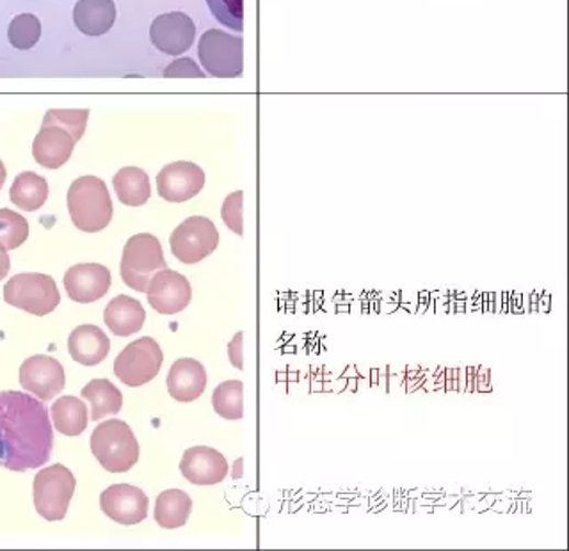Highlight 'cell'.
<instances>
[{"label": "cell", "instance_id": "f546056e", "mask_svg": "<svg viewBox=\"0 0 569 551\" xmlns=\"http://www.w3.org/2000/svg\"><path fill=\"white\" fill-rule=\"evenodd\" d=\"M88 109H75V111H63V109H52L43 117V125H59L65 131L70 132L75 143H79L80 137L85 136L86 125H88Z\"/></svg>", "mask_w": 569, "mask_h": 551}, {"label": "cell", "instance_id": "44dd1931", "mask_svg": "<svg viewBox=\"0 0 569 551\" xmlns=\"http://www.w3.org/2000/svg\"><path fill=\"white\" fill-rule=\"evenodd\" d=\"M75 27L86 36H102L116 22L114 0H79L74 10Z\"/></svg>", "mask_w": 569, "mask_h": 551}, {"label": "cell", "instance_id": "d4e9b609", "mask_svg": "<svg viewBox=\"0 0 569 551\" xmlns=\"http://www.w3.org/2000/svg\"><path fill=\"white\" fill-rule=\"evenodd\" d=\"M114 191H116L118 200L122 201L126 206H143L152 196V188H149V178L145 169L123 168L112 178Z\"/></svg>", "mask_w": 569, "mask_h": 551}, {"label": "cell", "instance_id": "836d02e7", "mask_svg": "<svg viewBox=\"0 0 569 551\" xmlns=\"http://www.w3.org/2000/svg\"><path fill=\"white\" fill-rule=\"evenodd\" d=\"M243 340L244 333L238 331L237 335H235L234 340L230 341L228 344V358L230 361H232V364H234L235 369L237 370L244 369Z\"/></svg>", "mask_w": 569, "mask_h": 551}, {"label": "cell", "instance_id": "ac0fdd59", "mask_svg": "<svg viewBox=\"0 0 569 551\" xmlns=\"http://www.w3.org/2000/svg\"><path fill=\"white\" fill-rule=\"evenodd\" d=\"M168 392L175 401L192 402L200 398L207 389V370L203 364L192 358L175 361L169 369Z\"/></svg>", "mask_w": 569, "mask_h": 551}, {"label": "cell", "instance_id": "8fae6325", "mask_svg": "<svg viewBox=\"0 0 569 551\" xmlns=\"http://www.w3.org/2000/svg\"><path fill=\"white\" fill-rule=\"evenodd\" d=\"M148 303L155 312L163 315L180 314L191 304L192 289L186 276L171 269L155 272L149 281Z\"/></svg>", "mask_w": 569, "mask_h": 551}, {"label": "cell", "instance_id": "603a6c76", "mask_svg": "<svg viewBox=\"0 0 569 551\" xmlns=\"http://www.w3.org/2000/svg\"><path fill=\"white\" fill-rule=\"evenodd\" d=\"M88 406L80 398L66 397L57 398L52 406V424L63 436H80L88 427Z\"/></svg>", "mask_w": 569, "mask_h": 551}, {"label": "cell", "instance_id": "ffe728a7", "mask_svg": "<svg viewBox=\"0 0 569 551\" xmlns=\"http://www.w3.org/2000/svg\"><path fill=\"white\" fill-rule=\"evenodd\" d=\"M103 321L112 335L122 338L131 337L145 326L146 312L143 304L131 295H118L103 312Z\"/></svg>", "mask_w": 569, "mask_h": 551}, {"label": "cell", "instance_id": "1f68e13d", "mask_svg": "<svg viewBox=\"0 0 569 551\" xmlns=\"http://www.w3.org/2000/svg\"><path fill=\"white\" fill-rule=\"evenodd\" d=\"M243 201L244 192H234V194H230V196L224 200L223 209H221V217H223L224 225L228 226L238 237H243L244 235Z\"/></svg>", "mask_w": 569, "mask_h": 551}, {"label": "cell", "instance_id": "8992f818", "mask_svg": "<svg viewBox=\"0 0 569 551\" xmlns=\"http://www.w3.org/2000/svg\"><path fill=\"white\" fill-rule=\"evenodd\" d=\"M74 473L63 464H52L43 468L34 476V507L37 514L47 521H62L65 519L71 498H74Z\"/></svg>", "mask_w": 569, "mask_h": 551}, {"label": "cell", "instance_id": "4fadbf2b", "mask_svg": "<svg viewBox=\"0 0 569 551\" xmlns=\"http://www.w3.org/2000/svg\"><path fill=\"white\" fill-rule=\"evenodd\" d=\"M197 38V25L189 14L182 11L160 14L149 27V40L157 50L168 56H180L191 48Z\"/></svg>", "mask_w": 569, "mask_h": 551}, {"label": "cell", "instance_id": "52a82bcc", "mask_svg": "<svg viewBox=\"0 0 569 551\" xmlns=\"http://www.w3.org/2000/svg\"><path fill=\"white\" fill-rule=\"evenodd\" d=\"M198 56L207 74L217 79H235L244 71V42L232 34L211 29L198 43Z\"/></svg>", "mask_w": 569, "mask_h": 551}, {"label": "cell", "instance_id": "3957f363", "mask_svg": "<svg viewBox=\"0 0 569 551\" xmlns=\"http://www.w3.org/2000/svg\"><path fill=\"white\" fill-rule=\"evenodd\" d=\"M91 452L111 473H125L140 461V443L129 424L108 420L97 426L91 435Z\"/></svg>", "mask_w": 569, "mask_h": 551}, {"label": "cell", "instance_id": "6da1fadb", "mask_svg": "<svg viewBox=\"0 0 569 551\" xmlns=\"http://www.w3.org/2000/svg\"><path fill=\"white\" fill-rule=\"evenodd\" d=\"M54 430L43 401L29 393L0 392V466L27 472L48 463Z\"/></svg>", "mask_w": 569, "mask_h": 551}, {"label": "cell", "instance_id": "f1b7e54d", "mask_svg": "<svg viewBox=\"0 0 569 551\" xmlns=\"http://www.w3.org/2000/svg\"><path fill=\"white\" fill-rule=\"evenodd\" d=\"M27 237L29 223L24 215L10 209H0V244L11 251L20 248Z\"/></svg>", "mask_w": 569, "mask_h": 551}, {"label": "cell", "instance_id": "cb8c5ba5", "mask_svg": "<svg viewBox=\"0 0 569 551\" xmlns=\"http://www.w3.org/2000/svg\"><path fill=\"white\" fill-rule=\"evenodd\" d=\"M82 398L91 404V420L99 421L105 416L122 412L123 395L109 379H93L82 389Z\"/></svg>", "mask_w": 569, "mask_h": 551}, {"label": "cell", "instance_id": "d6a6232c", "mask_svg": "<svg viewBox=\"0 0 569 551\" xmlns=\"http://www.w3.org/2000/svg\"><path fill=\"white\" fill-rule=\"evenodd\" d=\"M164 77L166 79H205V71L201 70L197 63L183 57V59H177L164 70Z\"/></svg>", "mask_w": 569, "mask_h": 551}, {"label": "cell", "instance_id": "e0dca14e", "mask_svg": "<svg viewBox=\"0 0 569 551\" xmlns=\"http://www.w3.org/2000/svg\"><path fill=\"white\" fill-rule=\"evenodd\" d=\"M75 143L70 132L59 125H42L33 143V155L43 168L57 169L65 166L74 154Z\"/></svg>", "mask_w": 569, "mask_h": 551}, {"label": "cell", "instance_id": "d590c367", "mask_svg": "<svg viewBox=\"0 0 569 551\" xmlns=\"http://www.w3.org/2000/svg\"><path fill=\"white\" fill-rule=\"evenodd\" d=\"M5 177H8V171H5V166L2 164V160H0V189L4 185Z\"/></svg>", "mask_w": 569, "mask_h": 551}, {"label": "cell", "instance_id": "277c9868", "mask_svg": "<svg viewBox=\"0 0 569 551\" xmlns=\"http://www.w3.org/2000/svg\"><path fill=\"white\" fill-rule=\"evenodd\" d=\"M120 269L126 286L146 294L155 272L168 269L159 238L152 234H137L129 238Z\"/></svg>", "mask_w": 569, "mask_h": 551}, {"label": "cell", "instance_id": "7c38bea8", "mask_svg": "<svg viewBox=\"0 0 569 551\" xmlns=\"http://www.w3.org/2000/svg\"><path fill=\"white\" fill-rule=\"evenodd\" d=\"M103 514L116 524L132 527L145 521L149 501L145 491L131 484H114L100 495Z\"/></svg>", "mask_w": 569, "mask_h": 551}, {"label": "cell", "instance_id": "5bb4252c", "mask_svg": "<svg viewBox=\"0 0 569 551\" xmlns=\"http://www.w3.org/2000/svg\"><path fill=\"white\" fill-rule=\"evenodd\" d=\"M205 188V173L194 162L168 164L157 175V189L163 200L169 203H183L198 196L201 189Z\"/></svg>", "mask_w": 569, "mask_h": 551}, {"label": "cell", "instance_id": "7402d4cb", "mask_svg": "<svg viewBox=\"0 0 569 551\" xmlns=\"http://www.w3.org/2000/svg\"><path fill=\"white\" fill-rule=\"evenodd\" d=\"M191 513V496L182 490L164 491L155 502V521L166 530L183 527Z\"/></svg>", "mask_w": 569, "mask_h": 551}, {"label": "cell", "instance_id": "5b68a950", "mask_svg": "<svg viewBox=\"0 0 569 551\" xmlns=\"http://www.w3.org/2000/svg\"><path fill=\"white\" fill-rule=\"evenodd\" d=\"M4 301L27 314L45 317L59 306L62 294L51 276L25 272L5 283Z\"/></svg>", "mask_w": 569, "mask_h": 551}, {"label": "cell", "instance_id": "7a4b0ae2", "mask_svg": "<svg viewBox=\"0 0 569 551\" xmlns=\"http://www.w3.org/2000/svg\"><path fill=\"white\" fill-rule=\"evenodd\" d=\"M68 211L80 232L97 234L108 228L112 220L108 185L97 177L77 178L68 191Z\"/></svg>", "mask_w": 569, "mask_h": 551}, {"label": "cell", "instance_id": "83f0119b", "mask_svg": "<svg viewBox=\"0 0 569 551\" xmlns=\"http://www.w3.org/2000/svg\"><path fill=\"white\" fill-rule=\"evenodd\" d=\"M42 38V24L31 13L14 16L8 29V40L16 50H31Z\"/></svg>", "mask_w": 569, "mask_h": 551}, {"label": "cell", "instance_id": "4dcf8cb0", "mask_svg": "<svg viewBox=\"0 0 569 551\" xmlns=\"http://www.w3.org/2000/svg\"><path fill=\"white\" fill-rule=\"evenodd\" d=\"M207 5L220 24L235 33H243L244 0H207Z\"/></svg>", "mask_w": 569, "mask_h": 551}, {"label": "cell", "instance_id": "484cf974", "mask_svg": "<svg viewBox=\"0 0 569 551\" xmlns=\"http://www.w3.org/2000/svg\"><path fill=\"white\" fill-rule=\"evenodd\" d=\"M10 196L13 205L19 206L22 211H37L48 200L47 180L40 177V175L33 173V171H25V173L14 178Z\"/></svg>", "mask_w": 569, "mask_h": 551}, {"label": "cell", "instance_id": "9a60e30c", "mask_svg": "<svg viewBox=\"0 0 569 551\" xmlns=\"http://www.w3.org/2000/svg\"><path fill=\"white\" fill-rule=\"evenodd\" d=\"M66 294L75 303L89 304L102 300L111 289V271L100 263H79L66 271Z\"/></svg>", "mask_w": 569, "mask_h": 551}, {"label": "cell", "instance_id": "4316f807", "mask_svg": "<svg viewBox=\"0 0 569 551\" xmlns=\"http://www.w3.org/2000/svg\"><path fill=\"white\" fill-rule=\"evenodd\" d=\"M214 412L224 420H241L244 416V384L224 381L212 393Z\"/></svg>", "mask_w": 569, "mask_h": 551}, {"label": "cell", "instance_id": "2e32d148", "mask_svg": "<svg viewBox=\"0 0 569 551\" xmlns=\"http://www.w3.org/2000/svg\"><path fill=\"white\" fill-rule=\"evenodd\" d=\"M228 461L211 447H192L183 452L180 472L194 486H214L228 475Z\"/></svg>", "mask_w": 569, "mask_h": 551}, {"label": "cell", "instance_id": "e575fe53", "mask_svg": "<svg viewBox=\"0 0 569 551\" xmlns=\"http://www.w3.org/2000/svg\"><path fill=\"white\" fill-rule=\"evenodd\" d=\"M10 255H8V249L0 244V281L4 280L5 276L10 274Z\"/></svg>", "mask_w": 569, "mask_h": 551}, {"label": "cell", "instance_id": "30bf717a", "mask_svg": "<svg viewBox=\"0 0 569 551\" xmlns=\"http://www.w3.org/2000/svg\"><path fill=\"white\" fill-rule=\"evenodd\" d=\"M20 384L40 401H52L65 390V369L52 356H33L20 367Z\"/></svg>", "mask_w": 569, "mask_h": 551}, {"label": "cell", "instance_id": "d6986e66", "mask_svg": "<svg viewBox=\"0 0 569 551\" xmlns=\"http://www.w3.org/2000/svg\"><path fill=\"white\" fill-rule=\"evenodd\" d=\"M68 351L71 360L85 367L102 363L111 351V340L108 335L93 324H82L75 327L68 338Z\"/></svg>", "mask_w": 569, "mask_h": 551}, {"label": "cell", "instance_id": "9c48e42d", "mask_svg": "<svg viewBox=\"0 0 569 551\" xmlns=\"http://www.w3.org/2000/svg\"><path fill=\"white\" fill-rule=\"evenodd\" d=\"M171 252L178 262L194 266L211 257L220 246V232L209 217L192 215L169 237Z\"/></svg>", "mask_w": 569, "mask_h": 551}, {"label": "cell", "instance_id": "ba28073f", "mask_svg": "<svg viewBox=\"0 0 569 551\" xmlns=\"http://www.w3.org/2000/svg\"><path fill=\"white\" fill-rule=\"evenodd\" d=\"M164 355L154 338L143 337L132 341L114 361V374L126 386L137 389L154 381L163 369Z\"/></svg>", "mask_w": 569, "mask_h": 551}]
</instances>
